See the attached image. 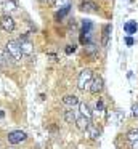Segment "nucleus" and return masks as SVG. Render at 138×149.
Here are the masks:
<instances>
[{"instance_id":"nucleus-1","label":"nucleus","mask_w":138,"mask_h":149,"mask_svg":"<svg viewBox=\"0 0 138 149\" xmlns=\"http://www.w3.org/2000/svg\"><path fill=\"white\" fill-rule=\"evenodd\" d=\"M92 80H93V72L90 71V69H83V71H80L79 79H77V88L82 90V91L88 90Z\"/></svg>"},{"instance_id":"nucleus-2","label":"nucleus","mask_w":138,"mask_h":149,"mask_svg":"<svg viewBox=\"0 0 138 149\" xmlns=\"http://www.w3.org/2000/svg\"><path fill=\"white\" fill-rule=\"evenodd\" d=\"M5 50H6V53L11 56L13 61H21L22 53H21V47H19V42H16V40H10V42L5 45Z\"/></svg>"},{"instance_id":"nucleus-3","label":"nucleus","mask_w":138,"mask_h":149,"mask_svg":"<svg viewBox=\"0 0 138 149\" xmlns=\"http://www.w3.org/2000/svg\"><path fill=\"white\" fill-rule=\"evenodd\" d=\"M10 144H21L27 139V135L26 132H21V130H15V132H10L8 136H6Z\"/></svg>"},{"instance_id":"nucleus-4","label":"nucleus","mask_w":138,"mask_h":149,"mask_svg":"<svg viewBox=\"0 0 138 149\" xmlns=\"http://www.w3.org/2000/svg\"><path fill=\"white\" fill-rule=\"evenodd\" d=\"M103 88H104V80H103L101 75H96V77H93L92 84H90V88H88L90 93L98 95V93H101Z\"/></svg>"},{"instance_id":"nucleus-5","label":"nucleus","mask_w":138,"mask_h":149,"mask_svg":"<svg viewBox=\"0 0 138 149\" xmlns=\"http://www.w3.org/2000/svg\"><path fill=\"white\" fill-rule=\"evenodd\" d=\"M0 27H2L5 32H13L15 31V21L10 15H3L0 18Z\"/></svg>"},{"instance_id":"nucleus-6","label":"nucleus","mask_w":138,"mask_h":149,"mask_svg":"<svg viewBox=\"0 0 138 149\" xmlns=\"http://www.w3.org/2000/svg\"><path fill=\"white\" fill-rule=\"evenodd\" d=\"M19 47H21L22 56H32V53H34V47H32V43L29 42L26 37H22V39L19 40Z\"/></svg>"},{"instance_id":"nucleus-7","label":"nucleus","mask_w":138,"mask_h":149,"mask_svg":"<svg viewBox=\"0 0 138 149\" xmlns=\"http://www.w3.org/2000/svg\"><path fill=\"white\" fill-rule=\"evenodd\" d=\"M0 3H2V8H3V11H5L6 15L16 11V8H18L15 0H0Z\"/></svg>"},{"instance_id":"nucleus-8","label":"nucleus","mask_w":138,"mask_h":149,"mask_svg":"<svg viewBox=\"0 0 138 149\" xmlns=\"http://www.w3.org/2000/svg\"><path fill=\"white\" fill-rule=\"evenodd\" d=\"M90 123H92V122H90V119H87V117H82V116H80L79 119L76 120V125H77V128H79L80 132H85V130L90 127Z\"/></svg>"},{"instance_id":"nucleus-9","label":"nucleus","mask_w":138,"mask_h":149,"mask_svg":"<svg viewBox=\"0 0 138 149\" xmlns=\"http://www.w3.org/2000/svg\"><path fill=\"white\" fill-rule=\"evenodd\" d=\"M137 29H138V24H137V21H127V23L124 24V31H125V34H135L137 32Z\"/></svg>"},{"instance_id":"nucleus-10","label":"nucleus","mask_w":138,"mask_h":149,"mask_svg":"<svg viewBox=\"0 0 138 149\" xmlns=\"http://www.w3.org/2000/svg\"><path fill=\"white\" fill-rule=\"evenodd\" d=\"M63 103L66 104V106L72 107V106H76V104H79V98H77L76 95H66V96L63 98Z\"/></svg>"},{"instance_id":"nucleus-11","label":"nucleus","mask_w":138,"mask_h":149,"mask_svg":"<svg viewBox=\"0 0 138 149\" xmlns=\"http://www.w3.org/2000/svg\"><path fill=\"white\" fill-rule=\"evenodd\" d=\"M79 111H80V114H82V117H87V119L92 120V111H90V107L87 103H79Z\"/></svg>"},{"instance_id":"nucleus-12","label":"nucleus","mask_w":138,"mask_h":149,"mask_svg":"<svg viewBox=\"0 0 138 149\" xmlns=\"http://www.w3.org/2000/svg\"><path fill=\"white\" fill-rule=\"evenodd\" d=\"M85 133H87V136H88V138H92V139H96L99 136V130L96 128L95 125H92V123H90V127L85 130Z\"/></svg>"},{"instance_id":"nucleus-13","label":"nucleus","mask_w":138,"mask_h":149,"mask_svg":"<svg viewBox=\"0 0 138 149\" xmlns=\"http://www.w3.org/2000/svg\"><path fill=\"white\" fill-rule=\"evenodd\" d=\"M80 8H82L83 11H96L95 2H90V0H83L82 5H80Z\"/></svg>"},{"instance_id":"nucleus-14","label":"nucleus","mask_w":138,"mask_h":149,"mask_svg":"<svg viewBox=\"0 0 138 149\" xmlns=\"http://www.w3.org/2000/svg\"><path fill=\"white\" fill-rule=\"evenodd\" d=\"M64 120H66V123H76V120H77L76 112H74L72 109L66 111V112H64Z\"/></svg>"},{"instance_id":"nucleus-15","label":"nucleus","mask_w":138,"mask_h":149,"mask_svg":"<svg viewBox=\"0 0 138 149\" xmlns=\"http://www.w3.org/2000/svg\"><path fill=\"white\" fill-rule=\"evenodd\" d=\"M109 34H111V26H109V24H106V26L103 27V40H101L103 47H106V45H108V40H109Z\"/></svg>"},{"instance_id":"nucleus-16","label":"nucleus","mask_w":138,"mask_h":149,"mask_svg":"<svg viewBox=\"0 0 138 149\" xmlns=\"http://www.w3.org/2000/svg\"><path fill=\"white\" fill-rule=\"evenodd\" d=\"M0 63H2V66L11 63V56L6 53V50H0Z\"/></svg>"},{"instance_id":"nucleus-17","label":"nucleus","mask_w":138,"mask_h":149,"mask_svg":"<svg viewBox=\"0 0 138 149\" xmlns=\"http://www.w3.org/2000/svg\"><path fill=\"white\" fill-rule=\"evenodd\" d=\"M127 139L130 143H135V141H138V130L135 128V130H130V132L127 133Z\"/></svg>"},{"instance_id":"nucleus-18","label":"nucleus","mask_w":138,"mask_h":149,"mask_svg":"<svg viewBox=\"0 0 138 149\" xmlns=\"http://www.w3.org/2000/svg\"><path fill=\"white\" fill-rule=\"evenodd\" d=\"M69 8H71L69 5H67V7H64V8H60V11L56 13V19H61L63 16H66V15L69 13Z\"/></svg>"},{"instance_id":"nucleus-19","label":"nucleus","mask_w":138,"mask_h":149,"mask_svg":"<svg viewBox=\"0 0 138 149\" xmlns=\"http://www.w3.org/2000/svg\"><path fill=\"white\" fill-rule=\"evenodd\" d=\"M69 2L71 0H55V7L56 8H64V7L69 5Z\"/></svg>"},{"instance_id":"nucleus-20","label":"nucleus","mask_w":138,"mask_h":149,"mask_svg":"<svg viewBox=\"0 0 138 149\" xmlns=\"http://www.w3.org/2000/svg\"><path fill=\"white\" fill-rule=\"evenodd\" d=\"M90 29H92V23H90V21H85V23H83V27H82V34L83 36H88Z\"/></svg>"},{"instance_id":"nucleus-21","label":"nucleus","mask_w":138,"mask_h":149,"mask_svg":"<svg viewBox=\"0 0 138 149\" xmlns=\"http://www.w3.org/2000/svg\"><path fill=\"white\" fill-rule=\"evenodd\" d=\"M96 111H98V112H103V111H104V104H103V101H98V103H96Z\"/></svg>"},{"instance_id":"nucleus-22","label":"nucleus","mask_w":138,"mask_h":149,"mask_svg":"<svg viewBox=\"0 0 138 149\" xmlns=\"http://www.w3.org/2000/svg\"><path fill=\"white\" fill-rule=\"evenodd\" d=\"M76 52V47L74 45H67V48H66V55H71V53H74Z\"/></svg>"},{"instance_id":"nucleus-23","label":"nucleus","mask_w":138,"mask_h":149,"mask_svg":"<svg viewBox=\"0 0 138 149\" xmlns=\"http://www.w3.org/2000/svg\"><path fill=\"white\" fill-rule=\"evenodd\" d=\"M132 111H133L132 114H133L135 117H138V104H133V107H132Z\"/></svg>"},{"instance_id":"nucleus-24","label":"nucleus","mask_w":138,"mask_h":149,"mask_svg":"<svg viewBox=\"0 0 138 149\" xmlns=\"http://www.w3.org/2000/svg\"><path fill=\"white\" fill-rule=\"evenodd\" d=\"M125 43H127V45H133V39H132V37H127V39H125Z\"/></svg>"},{"instance_id":"nucleus-25","label":"nucleus","mask_w":138,"mask_h":149,"mask_svg":"<svg viewBox=\"0 0 138 149\" xmlns=\"http://www.w3.org/2000/svg\"><path fill=\"white\" fill-rule=\"evenodd\" d=\"M132 149H138V141L132 143Z\"/></svg>"},{"instance_id":"nucleus-26","label":"nucleus","mask_w":138,"mask_h":149,"mask_svg":"<svg viewBox=\"0 0 138 149\" xmlns=\"http://www.w3.org/2000/svg\"><path fill=\"white\" fill-rule=\"evenodd\" d=\"M37 2H40V3H48L50 0H37Z\"/></svg>"},{"instance_id":"nucleus-27","label":"nucleus","mask_w":138,"mask_h":149,"mask_svg":"<svg viewBox=\"0 0 138 149\" xmlns=\"http://www.w3.org/2000/svg\"><path fill=\"white\" fill-rule=\"evenodd\" d=\"M3 117H5V112H3V111H0V119H3Z\"/></svg>"},{"instance_id":"nucleus-28","label":"nucleus","mask_w":138,"mask_h":149,"mask_svg":"<svg viewBox=\"0 0 138 149\" xmlns=\"http://www.w3.org/2000/svg\"><path fill=\"white\" fill-rule=\"evenodd\" d=\"M0 69H2V63H0Z\"/></svg>"}]
</instances>
